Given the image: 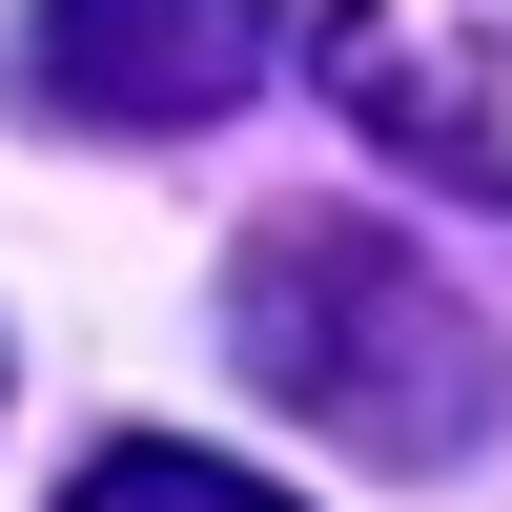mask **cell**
<instances>
[{"mask_svg": "<svg viewBox=\"0 0 512 512\" xmlns=\"http://www.w3.org/2000/svg\"><path fill=\"white\" fill-rule=\"evenodd\" d=\"M226 369L287 410V431L369 451V472H451V451H492V410H512V349L472 328V287H451L431 246L349 226V205L246 226V267H226Z\"/></svg>", "mask_w": 512, "mask_h": 512, "instance_id": "obj_1", "label": "cell"}, {"mask_svg": "<svg viewBox=\"0 0 512 512\" xmlns=\"http://www.w3.org/2000/svg\"><path fill=\"white\" fill-rule=\"evenodd\" d=\"M267 62H287V0H41L21 21V82L62 123H103V144H185Z\"/></svg>", "mask_w": 512, "mask_h": 512, "instance_id": "obj_2", "label": "cell"}, {"mask_svg": "<svg viewBox=\"0 0 512 512\" xmlns=\"http://www.w3.org/2000/svg\"><path fill=\"white\" fill-rule=\"evenodd\" d=\"M328 103L390 164L512 205V0H328Z\"/></svg>", "mask_w": 512, "mask_h": 512, "instance_id": "obj_3", "label": "cell"}, {"mask_svg": "<svg viewBox=\"0 0 512 512\" xmlns=\"http://www.w3.org/2000/svg\"><path fill=\"white\" fill-rule=\"evenodd\" d=\"M62 512H308V492H267V472H226V451H185V431H123V451H82Z\"/></svg>", "mask_w": 512, "mask_h": 512, "instance_id": "obj_4", "label": "cell"}]
</instances>
